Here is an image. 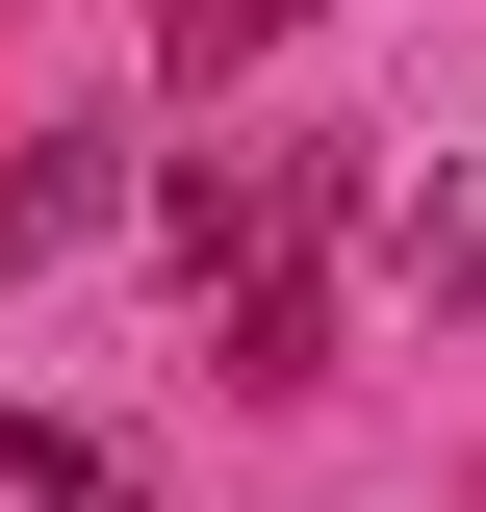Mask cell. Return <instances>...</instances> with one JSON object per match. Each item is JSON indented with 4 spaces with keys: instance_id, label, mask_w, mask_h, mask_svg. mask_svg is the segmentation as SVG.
<instances>
[{
    "instance_id": "obj_3",
    "label": "cell",
    "mask_w": 486,
    "mask_h": 512,
    "mask_svg": "<svg viewBox=\"0 0 486 512\" xmlns=\"http://www.w3.org/2000/svg\"><path fill=\"white\" fill-rule=\"evenodd\" d=\"M231 359H256V384H333V282H307V256L231 282Z\"/></svg>"
},
{
    "instance_id": "obj_4",
    "label": "cell",
    "mask_w": 486,
    "mask_h": 512,
    "mask_svg": "<svg viewBox=\"0 0 486 512\" xmlns=\"http://www.w3.org/2000/svg\"><path fill=\"white\" fill-rule=\"evenodd\" d=\"M0 512H154V487H128V436H26L0 410Z\"/></svg>"
},
{
    "instance_id": "obj_2",
    "label": "cell",
    "mask_w": 486,
    "mask_h": 512,
    "mask_svg": "<svg viewBox=\"0 0 486 512\" xmlns=\"http://www.w3.org/2000/svg\"><path fill=\"white\" fill-rule=\"evenodd\" d=\"M103 205H128V180H103V154H77V128H52V154H0V282H26V256H77V231H103Z\"/></svg>"
},
{
    "instance_id": "obj_1",
    "label": "cell",
    "mask_w": 486,
    "mask_h": 512,
    "mask_svg": "<svg viewBox=\"0 0 486 512\" xmlns=\"http://www.w3.org/2000/svg\"><path fill=\"white\" fill-rule=\"evenodd\" d=\"M384 282L410 308H486V154H410L384 180Z\"/></svg>"
},
{
    "instance_id": "obj_5",
    "label": "cell",
    "mask_w": 486,
    "mask_h": 512,
    "mask_svg": "<svg viewBox=\"0 0 486 512\" xmlns=\"http://www.w3.org/2000/svg\"><path fill=\"white\" fill-rule=\"evenodd\" d=\"M154 26H180V77H231V52H282L307 0H154Z\"/></svg>"
}]
</instances>
